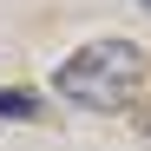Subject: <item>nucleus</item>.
Masks as SVG:
<instances>
[{
	"instance_id": "7ed1b4c3",
	"label": "nucleus",
	"mask_w": 151,
	"mask_h": 151,
	"mask_svg": "<svg viewBox=\"0 0 151 151\" xmlns=\"http://www.w3.org/2000/svg\"><path fill=\"white\" fill-rule=\"evenodd\" d=\"M138 125H145V132H151V112H145V118H138Z\"/></svg>"
},
{
	"instance_id": "20e7f679",
	"label": "nucleus",
	"mask_w": 151,
	"mask_h": 151,
	"mask_svg": "<svg viewBox=\"0 0 151 151\" xmlns=\"http://www.w3.org/2000/svg\"><path fill=\"white\" fill-rule=\"evenodd\" d=\"M145 7H151V0H145Z\"/></svg>"
},
{
	"instance_id": "f257e3e1",
	"label": "nucleus",
	"mask_w": 151,
	"mask_h": 151,
	"mask_svg": "<svg viewBox=\"0 0 151 151\" xmlns=\"http://www.w3.org/2000/svg\"><path fill=\"white\" fill-rule=\"evenodd\" d=\"M145 72H151V59L138 40H92L53 72V86H59V99H72L86 112H125L138 99Z\"/></svg>"
},
{
	"instance_id": "f03ea898",
	"label": "nucleus",
	"mask_w": 151,
	"mask_h": 151,
	"mask_svg": "<svg viewBox=\"0 0 151 151\" xmlns=\"http://www.w3.org/2000/svg\"><path fill=\"white\" fill-rule=\"evenodd\" d=\"M0 118H7V125H27V118H46V112H40V92H27V86L0 92Z\"/></svg>"
}]
</instances>
